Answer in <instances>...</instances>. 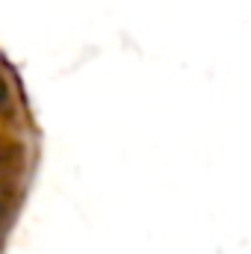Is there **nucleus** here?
Listing matches in <instances>:
<instances>
[{"label":"nucleus","instance_id":"nucleus-1","mask_svg":"<svg viewBox=\"0 0 251 254\" xmlns=\"http://www.w3.org/2000/svg\"><path fill=\"white\" fill-rule=\"evenodd\" d=\"M6 104V86H3V80H0V107Z\"/></svg>","mask_w":251,"mask_h":254}]
</instances>
